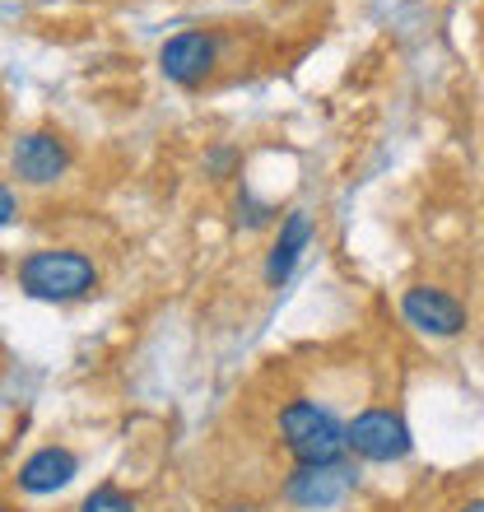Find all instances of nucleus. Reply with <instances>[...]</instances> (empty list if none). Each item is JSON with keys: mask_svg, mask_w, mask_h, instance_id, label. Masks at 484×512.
Listing matches in <instances>:
<instances>
[{"mask_svg": "<svg viewBox=\"0 0 484 512\" xmlns=\"http://www.w3.org/2000/svg\"><path fill=\"white\" fill-rule=\"evenodd\" d=\"M14 280L28 298H42V303H75V298L94 294L98 289V266L75 247H42V252H28L14 270Z\"/></svg>", "mask_w": 484, "mask_h": 512, "instance_id": "f257e3e1", "label": "nucleus"}, {"mask_svg": "<svg viewBox=\"0 0 484 512\" xmlns=\"http://www.w3.org/2000/svg\"><path fill=\"white\" fill-rule=\"evenodd\" d=\"M280 438L298 466H331L350 452V424H340L326 405L289 401L280 410Z\"/></svg>", "mask_w": 484, "mask_h": 512, "instance_id": "f03ea898", "label": "nucleus"}, {"mask_svg": "<svg viewBox=\"0 0 484 512\" xmlns=\"http://www.w3.org/2000/svg\"><path fill=\"white\" fill-rule=\"evenodd\" d=\"M410 447H415L410 424H405L396 410L373 405V410H363V415L350 419V452L359 461H377V466H387V461L410 457Z\"/></svg>", "mask_w": 484, "mask_h": 512, "instance_id": "7ed1b4c3", "label": "nucleus"}, {"mask_svg": "<svg viewBox=\"0 0 484 512\" xmlns=\"http://www.w3.org/2000/svg\"><path fill=\"white\" fill-rule=\"evenodd\" d=\"M70 168V149L61 135L52 131H24L14 135L10 145V173L19 177V182H28V187H52V182H61Z\"/></svg>", "mask_w": 484, "mask_h": 512, "instance_id": "20e7f679", "label": "nucleus"}, {"mask_svg": "<svg viewBox=\"0 0 484 512\" xmlns=\"http://www.w3.org/2000/svg\"><path fill=\"white\" fill-rule=\"evenodd\" d=\"M219 61V42L205 33V28H182V33H173V38L159 47V70L163 80L182 84V89H191V84H201L210 70H215Z\"/></svg>", "mask_w": 484, "mask_h": 512, "instance_id": "39448f33", "label": "nucleus"}, {"mask_svg": "<svg viewBox=\"0 0 484 512\" xmlns=\"http://www.w3.org/2000/svg\"><path fill=\"white\" fill-rule=\"evenodd\" d=\"M401 317L415 326V331L438 336V340L466 331V308H461L447 289H438V284H415V289H405L401 294Z\"/></svg>", "mask_w": 484, "mask_h": 512, "instance_id": "423d86ee", "label": "nucleus"}, {"mask_svg": "<svg viewBox=\"0 0 484 512\" xmlns=\"http://www.w3.org/2000/svg\"><path fill=\"white\" fill-rule=\"evenodd\" d=\"M350 489H354V471L345 461H331V466H294V475L284 480V499L294 503V508L322 512V508H336Z\"/></svg>", "mask_w": 484, "mask_h": 512, "instance_id": "0eeeda50", "label": "nucleus"}, {"mask_svg": "<svg viewBox=\"0 0 484 512\" xmlns=\"http://www.w3.org/2000/svg\"><path fill=\"white\" fill-rule=\"evenodd\" d=\"M80 475V457L70 452V447H38L33 457H24L19 466V489L24 494H56V489H66L70 480Z\"/></svg>", "mask_w": 484, "mask_h": 512, "instance_id": "6e6552de", "label": "nucleus"}, {"mask_svg": "<svg viewBox=\"0 0 484 512\" xmlns=\"http://www.w3.org/2000/svg\"><path fill=\"white\" fill-rule=\"evenodd\" d=\"M312 243V219L308 210H289L280 224V238H275V247H270V261H266V280L280 289L289 275H294L298 256H303V247Z\"/></svg>", "mask_w": 484, "mask_h": 512, "instance_id": "1a4fd4ad", "label": "nucleus"}, {"mask_svg": "<svg viewBox=\"0 0 484 512\" xmlns=\"http://www.w3.org/2000/svg\"><path fill=\"white\" fill-rule=\"evenodd\" d=\"M80 512H135V499L117 485H98L94 494H84Z\"/></svg>", "mask_w": 484, "mask_h": 512, "instance_id": "9d476101", "label": "nucleus"}, {"mask_svg": "<svg viewBox=\"0 0 484 512\" xmlns=\"http://www.w3.org/2000/svg\"><path fill=\"white\" fill-rule=\"evenodd\" d=\"M0 224H5V229L14 224V187L0 191Z\"/></svg>", "mask_w": 484, "mask_h": 512, "instance_id": "9b49d317", "label": "nucleus"}, {"mask_svg": "<svg viewBox=\"0 0 484 512\" xmlns=\"http://www.w3.org/2000/svg\"><path fill=\"white\" fill-rule=\"evenodd\" d=\"M461 512H484V499H471V503H466V508H461Z\"/></svg>", "mask_w": 484, "mask_h": 512, "instance_id": "f8f14e48", "label": "nucleus"}]
</instances>
